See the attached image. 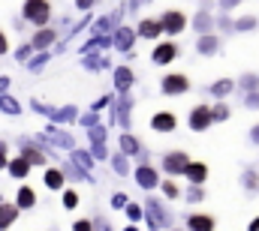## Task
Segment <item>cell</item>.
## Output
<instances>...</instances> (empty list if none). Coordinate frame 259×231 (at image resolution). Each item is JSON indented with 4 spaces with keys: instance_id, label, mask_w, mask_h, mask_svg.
Instances as JSON below:
<instances>
[{
    "instance_id": "cell-16",
    "label": "cell",
    "mask_w": 259,
    "mask_h": 231,
    "mask_svg": "<svg viewBox=\"0 0 259 231\" xmlns=\"http://www.w3.org/2000/svg\"><path fill=\"white\" fill-rule=\"evenodd\" d=\"M196 51H199V54H214V51H217V36H211V33L202 36V39L196 42Z\"/></svg>"
},
{
    "instance_id": "cell-8",
    "label": "cell",
    "mask_w": 259,
    "mask_h": 231,
    "mask_svg": "<svg viewBox=\"0 0 259 231\" xmlns=\"http://www.w3.org/2000/svg\"><path fill=\"white\" fill-rule=\"evenodd\" d=\"M142 39H160L166 30H163V24L160 21H154V18H145V21H139V30H136Z\"/></svg>"
},
{
    "instance_id": "cell-36",
    "label": "cell",
    "mask_w": 259,
    "mask_h": 231,
    "mask_svg": "<svg viewBox=\"0 0 259 231\" xmlns=\"http://www.w3.org/2000/svg\"><path fill=\"white\" fill-rule=\"evenodd\" d=\"M253 141H259V126L253 129Z\"/></svg>"
},
{
    "instance_id": "cell-4",
    "label": "cell",
    "mask_w": 259,
    "mask_h": 231,
    "mask_svg": "<svg viewBox=\"0 0 259 231\" xmlns=\"http://www.w3.org/2000/svg\"><path fill=\"white\" fill-rule=\"evenodd\" d=\"M175 57H178V45H175V42H157V45H154L151 60H154L157 66H166V63H172Z\"/></svg>"
},
{
    "instance_id": "cell-18",
    "label": "cell",
    "mask_w": 259,
    "mask_h": 231,
    "mask_svg": "<svg viewBox=\"0 0 259 231\" xmlns=\"http://www.w3.org/2000/svg\"><path fill=\"white\" fill-rule=\"evenodd\" d=\"M46 186H49V189H61V186H64V171L49 168V171H46Z\"/></svg>"
},
{
    "instance_id": "cell-27",
    "label": "cell",
    "mask_w": 259,
    "mask_h": 231,
    "mask_svg": "<svg viewBox=\"0 0 259 231\" xmlns=\"http://www.w3.org/2000/svg\"><path fill=\"white\" fill-rule=\"evenodd\" d=\"M223 117H229V105H214V120H223Z\"/></svg>"
},
{
    "instance_id": "cell-35",
    "label": "cell",
    "mask_w": 259,
    "mask_h": 231,
    "mask_svg": "<svg viewBox=\"0 0 259 231\" xmlns=\"http://www.w3.org/2000/svg\"><path fill=\"white\" fill-rule=\"evenodd\" d=\"M6 165H9V162L3 159V150H0V168H6Z\"/></svg>"
},
{
    "instance_id": "cell-25",
    "label": "cell",
    "mask_w": 259,
    "mask_h": 231,
    "mask_svg": "<svg viewBox=\"0 0 259 231\" xmlns=\"http://www.w3.org/2000/svg\"><path fill=\"white\" fill-rule=\"evenodd\" d=\"M121 147H124L127 153H133V150H139V141H136V138H130V135H124V141H121Z\"/></svg>"
},
{
    "instance_id": "cell-28",
    "label": "cell",
    "mask_w": 259,
    "mask_h": 231,
    "mask_svg": "<svg viewBox=\"0 0 259 231\" xmlns=\"http://www.w3.org/2000/svg\"><path fill=\"white\" fill-rule=\"evenodd\" d=\"M238 3H241V0H217V6H220V9H226V12H229V9H235Z\"/></svg>"
},
{
    "instance_id": "cell-12",
    "label": "cell",
    "mask_w": 259,
    "mask_h": 231,
    "mask_svg": "<svg viewBox=\"0 0 259 231\" xmlns=\"http://www.w3.org/2000/svg\"><path fill=\"white\" fill-rule=\"evenodd\" d=\"M190 231H214V216H205V213H196L187 219Z\"/></svg>"
},
{
    "instance_id": "cell-31",
    "label": "cell",
    "mask_w": 259,
    "mask_h": 231,
    "mask_svg": "<svg viewBox=\"0 0 259 231\" xmlns=\"http://www.w3.org/2000/svg\"><path fill=\"white\" fill-rule=\"evenodd\" d=\"M9 51V39H6V33L0 30V54H6Z\"/></svg>"
},
{
    "instance_id": "cell-23",
    "label": "cell",
    "mask_w": 259,
    "mask_h": 231,
    "mask_svg": "<svg viewBox=\"0 0 259 231\" xmlns=\"http://www.w3.org/2000/svg\"><path fill=\"white\" fill-rule=\"evenodd\" d=\"M115 78H118V87L133 84V72H130V69H118V75H115Z\"/></svg>"
},
{
    "instance_id": "cell-37",
    "label": "cell",
    "mask_w": 259,
    "mask_h": 231,
    "mask_svg": "<svg viewBox=\"0 0 259 231\" xmlns=\"http://www.w3.org/2000/svg\"><path fill=\"white\" fill-rule=\"evenodd\" d=\"M139 3H145V0H130V6H139Z\"/></svg>"
},
{
    "instance_id": "cell-13",
    "label": "cell",
    "mask_w": 259,
    "mask_h": 231,
    "mask_svg": "<svg viewBox=\"0 0 259 231\" xmlns=\"http://www.w3.org/2000/svg\"><path fill=\"white\" fill-rule=\"evenodd\" d=\"M15 204H18V207H33V204H36V192H33L30 186H21L18 195H15Z\"/></svg>"
},
{
    "instance_id": "cell-22",
    "label": "cell",
    "mask_w": 259,
    "mask_h": 231,
    "mask_svg": "<svg viewBox=\"0 0 259 231\" xmlns=\"http://www.w3.org/2000/svg\"><path fill=\"white\" fill-rule=\"evenodd\" d=\"M241 180H244V186H247V189H259V174L256 171H244V174H241Z\"/></svg>"
},
{
    "instance_id": "cell-21",
    "label": "cell",
    "mask_w": 259,
    "mask_h": 231,
    "mask_svg": "<svg viewBox=\"0 0 259 231\" xmlns=\"http://www.w3.org/2000/svg\"><path fill=\"white\" fill-rule=\"evenodd\" d=\"M256 24H259V21L253 18V15H244V18H238V21H235V30H253Z\"/></svg>"
},
{
    "instance_id": "cell-24",
    "label": "cell",
    "mask_w": 259,
    "mask_h": 231,
    "mask_svg": "<svg viewBox=\"0 0 259 231\" xmlns=\"http://www.w3.org/2000/svg\"><path fill=\"white\" fill-rule=\"evenodd\" d=\"M241 87H244V90H256L259 87V75H244V78H241Z\"/></svg>"
},
{
    "instance_id": "cell-5",
    "label": "cell",
    "mask_w": 259,
    "mask_h": 231,
    "mask_svg": "<svg viewBox=\"0 0 259 231\" xmlns=\"http://www.w3.org/2000/svg\"><path fill=\"white\" fill-rule=\"evenodd\" d=\"M211 123H214V111H211V108L199 105V108L190 111V129H193V132H205Z\"/></svg>"
},
{
    "instance_id": "cell-9",
    "label": "cell",
    "mask_w": 259,
    "mask_h": 231,
    "mask_svg": "<svg viewBox=\"0 0 259 231\" xmlns=\"http://www.w3.org/2000/svg\"><path fill=\"white\" fill-rule=\"evenodd\" d=\"M184 177H187L193 186H202L205 177H208V165H205V162H190V168L184 171Z\"/></svg>"
},
{
    "instance_id": "cell-10",
    "label": "cell",
    "mask_w": 259,
    "mask_h": 231,
    "mask_svg": "<svg viewBox=\"0 0 259 231\" xmlns=\"http://www.w3.org/2000/svg\"><path fill=\"white\" fill-rule=\"evenodd\" d=\"M136 180H139V186H145V189H154L157 183H160V177L154 168H148V165H142L139 171H136Z\"/></svg>"
},
{
    "instance_id": "cell-17",
    "label": "cell",
    "mask_w": 259,
    "mask_h": 231,
    "mask_svg": "<svg viewBox=\"0 0 259 231\" xmlns=\"http://www.w3.org/2000/svg\"><path fill=\"white\" fill-rule=\"evenodd\" d=\"M193 24H196V30H199L202 36H208V30L214 27V21H211V15H208V12H199V15L193 18Z\"/></svg>"
},
{
    "instance_id": "cell-2",
    "label": "cell",
    "mask_w": 259,
    "mask_h": 231,
    "mask_svg": "<svg viewBox=\"0 0 259 231\" xmlns=\"http://www.w3.org/2000/svg\"><path fill=\"white\" fill-rule=\"evenodd\" d=\"M160 24H163V30H166L169 36H178V33L187 27V15H184V12H178V9H169V12H163Z\"/></svg>"
},
{
    "instance_id": "cell-34",
    "label": "cell",
    "mask_w": 259,
    "mask_h": 231,
    "mask_svg": "<svg viewBox=\"0 0 259 231\" xmlns=\"http://www.w3.org/2000/svg\"><path fill=\"white\" fill-rule=\"evenodd\" d=\"M250 231H259V216L253 219V222H250Z\"/></svg>"
},
{
    "instance_id": "cell-15",
    "label": "cell",
    "mask_w": 259,
    "mask_h": 231,
    "mask_svg": "<svg viewBox=\"0 0 259 231\" xmlns=\"http://www.w3.org/2000/svg\"><path fill=\"white\" fill-rule=\"evenodd\" d=\"M55 36H58L55 30L42 27V30H39L36 36H33V42H30V45H33V48H46V45H52V42H55Z\"/></svg>"
},
{
    "instance_id": "cell-30",
    "label": "cell",
    "mask_w": 259,
    "mask_h": 231,
    "mask_svg": "<svg viewBox=\"0 0 259 231\" xmlns=\"http://www.w3.org/2000/svg\"><path fill=\"white\" fill-rule=\"evenodd\" d=\"M72 231H94V228H91V222H88V219H78V222L72 225Z\"/></svg>"
},
{
    "instance_id": "cell-14",
    "label": "cell",
    "mask_w": 259,
    "mask_h": 231,
    "mask_svg": "<svg viewBox=\"0 0 259 231\" xmlns=\"http://www.w3.org/2000/svg\"><path fill=\"white\" fill-rule=\"evenodd\" d=\"M27 171H30V159L18 156V159H12V162H9V174H12V177H18V180H21V177H27Z\"/></svg>"
},
{
    "instance_id": "cell-1",
    "label": "cell",
    "mask_w": 259,
    "mask_h": 231,
    "mask_svg": "<svg viewBox=\"0 0 259 231\" xmlns=\"http://www.w3.org/2000/svg\"><path fill=\"white\" fill-rule=\"evenodd\" d=\"M21 15H24V21H30L33 27H46L49 18H52V3H49V0H24Z\"/></svg>"
},
{
    "instance_id": "cell-11",
    "label": "cell",
    "mask_w": 259,
    "mask_h": 231,
    "mask_svg": "<svg viewBox=\"0 0 259 231\" xmlns=\"http://www.w3.org/2000/svg\"><path fill=\"white\" fill-rule=\"evenodd\" d=\"M18 219V204H0V231H6Z\"/></svg>"
},
{
    "instance_id": "cell-29",
    "label": "cell",
    "mask_w": 259,
    "mask_h": 231,
    "mask_svg": "<svg viewBox=\"0 0 259 231\" xmlns=\"http://www.w3.org/2000/svg\"><path fill=\"white\" fill-rule=\"evenodd\" d=\"M0 105H3V111H12V114L18 111V105H15L12 99H0Z\"/></svg>"
},
{
    "instance_id": "cell-19",
    "label": "cell",
    "mask_w": 259,
    "mask_h": 231,
    "mask_svg": "<svg viewBox=\"0 0 259 231\" xmlns=\"http://www.w3.org/2000/svg\"><path fill=\"white\" fill-rule=\"evenodd\" d=\"M232 87H235V81H232V78H220V81H214L211 93H214V96H226V93H229Z\"/></svg>"
},
{
    "instance_id": "cell-3",
    "label": "cell",
    "mask_w": 259,
    "mask_h": 231,
    "mask_svg": "<svg viewBox=\"0 0 259 231\" xmlns=\"http://www.w3.org/2000/svg\"><path fill=\"white\" fill-rule=\"evenodd\" d=\"M163 168L169 174H184L190 168V159H187V153H181V150H172V153H166V159H163Z\"/></svg>"
},
{
    "instance_id": "cell-20",
    "label": "cell",
    "mask_w": 259,
    "mask_h": 231,
    "mask_svg": "<svg viewBox=\"0 0 259 231\" xmlns=\"http://www.w3.org/2000/svg\"><path fill=\"white\" fill-rule=\"evenodd\" d=\"M24 159H30V165H42L46 162V153L36 150V147H30V144H24Z\"/></svg>"
},
{
    "instance_id": "cell-7",
    "label": "cell",
    "mask_w": 259,
    "mask_h": 231,
    "mask_svg": "<svg viewBox=\"0 0 259 231\" xmlns=\"http://www.w3.org/2000/svg\"><path fill=\"white\" fill-rule=\"evenodd\" d=\"M178 126V117L172 114V111H157V114L151 117V129L154 132H172Z\"/></svg>"
},
{
    "instance_id": "cell-33",
    "label": "cell",
    "mask_w": 259,
    "mask_h": 231,
    "mask_svg": "<svg viewBox=\"0 0 259 231\" xmlns=\"http://www.w3.org/2000/svg\"><path fill=\"white\" fill-rule=\"evenodd\" d=\"M75 6H78V9H81V12H88V9H91V6H94V0H75Z\"/></svg>"
},
{
    "instance_id": "cell-6",
    "label": "cell",
    "mask_w": 259,
    "mask_h": 231,
    "mask_svg": "<svg viewBox=\"0 0 259 231\" xmlns=\"http://www.w3.org/2000/svg\"><path fill=\"white\" fill-rule=\"evenodd\" d=\"M190 90V78L187 75H166L163 78V93L175 96V93H187Z\"/></svg>"
},
{
    "instance_id": "cell-32",
    "label": "cell",
    "mask_w": 259,
    "mask_h": 231,
    "mask_svg": "<svg viewBox=\"0 0 259 231\" xmlns=\"http://www.w3.org/2000/svg\"><path fill=\"white\" fill-rule=\"evenodd\" d=\"M163 189H166V195H169V198H175V195H178V186H175V183H166Z\"/></svg>"
},
{
    "instance_id": "cell-26",
    "label": "cell",
    "mask_w": 259,
    "mask_h": 231,
    "mask_svg": "<svg viewBox=\"0 0 259 231\" xmlns=\"http://www.w3.org/2000/svg\"><path fill=\"white\" fill-rule=\"evenodd\" d=\"M75 204H78V195H75V192H66V195H64V207H66V210H72Z\"/></svg>"
}]
</instances>
